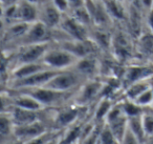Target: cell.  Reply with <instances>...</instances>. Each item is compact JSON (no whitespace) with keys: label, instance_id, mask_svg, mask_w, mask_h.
Returning <instances> with one entry per match:
<instances>
[{"label":"cell","instance_id":"obj_1","mask_svg":"<svg viewBox=\"0 0 153 144\" xmlns=\"http://www.w3.org/2000/svg\"><path fill=\"white\" fill-rule=\"evenodd\" d=\"M15 91H21L27 93L28 95L33 96L36 100H38L44 108H59L64 105L71 103L76 92H59L56 89H51L48 87H35V88H26V89H15Z\"/></svg>","mask_w":153,"mask_h":144},{"label":"cell","instance_id":"obj_2","mask_svg":"<svg viewBox=\"0 0 153 144\" xmlns=\"http://www.w3.org/2000/svg\"><path fill=\"white\" fill-rule=\"evenodd\" d=\"M105 88L106 82L101 79V77L87 80L76 92L71 103L82 107L91 108L104 95Z\"/></svg>","mask_w":153,"mask_h":144},{"label":"cell","instance_id":"obj_3","mask_svg":"<svg viewBox=\"0 0 153 144\" xmlns=\"http://www.w3.org/2000/svg\"><path fill=\"white\" fill-rule=\"evenodd\" d=\"M80 58L68 50L51 43V46L46 51L42 58V62L47 66L55 70H65L74 68Z\"/></svg>","mask_w":153,"mask_h":144},{"label":"cell","instance_id":"obj_4","mask_svg":"<svg viewBox=\"0 0 153 144\" xmlns=\"http://www.w3.org/2000/svg\"><path fill=\"white\" fill-rule=\"evenodd\" d=\"M86 81L87 79L84 78L82 75L72 68H69L58 72L45 85V87L59 92L70 93V92H76Z\"/></svg>","mask_w":153,"mask_h":144},{"label":"cell","instance_id":"obj_5","mask_svg":"<svg viewBox=\"0 0 153 144\" xmlns=\"http://www.w3.org/2000/svg\"><path fill=\"white\" fill-rule=\"evenodd\" d=\"M59 28L63 31L71 40H85L89 38L90 28L82 24L69 14H64Z\"/></svg>","mask_w":153,"mask_h":144},{"label":"cell","instance_id":"obj_6","mask_svg":"<svg viewBox=\"0 0 153 144\" xmlns=\"http://www.w3.org/2000/svg\"><path fill=\"white\" fill-rule=\"evenodd\" d=\"M38 21H40L41 23L51 30L59 28L64 14H62L53 4L51 0H42L38 4Z\"/></svg>","mask_w":153,"mask_h":144},{"label":"cell","instance_id":"obj_7","mask_svg":"<svg viewBox=\"0 0 153 144\" xmlns=\"http://www.w3.org/2000/svg\"><path fill=\"white\" fill-rule=\"evenodd\" d=\"M51 129L57 128L53 127L45 120H39L34 123H30V124L15 127V136L21 141L26 142L28 140L34 139V138L46 133V131L51 130Z\"/></svg>","mask_w":153,"mask_h":144},{"label":"cell","instance_id":"obj_8","mask_svg":"<svg viewBox=\"0 0 153 144\" xmlns=\"http://www.w3.org/2000/svg\"><path fill=\"white\" fill-rule=\"evenodd\" d=\"M136 59L146 63H153V34L145 30L135 40Z\"/></svg>","mask_w":153,"mask_h":144},{"label":"cell","instance_id":"obj_9","mask_svg":"<svg viewBox=\"0 0 153 144\" xmlns=\"http://www.w3.org/2000/svg\"><path fill=\"white\" fill-rule=\"evenodd\" d=\"M38 4H34V3L27 2L24 0H20L17 3L16 22L34 23V22L38 21Z\"/></svg>","mask_w":153,"mask_h":144},{"label":"cell","instance_id":"obj_10","mask_svg":"<svg viewBox=\"0 0 153 144\" xmlns=\"http://www.w3.org/2000/svg\"><path fill=\"white\" fill-rule=\"evenodd\" d=\"M15 124L10 115L5 112H1L0 116V142H7L15 138Z\"/></svg>","mask_w":153,"mask_h":144},{"label":"cell","instance_id":"obj_11","mask_svg":"<svg viewBox=\"0 0 153 144\" xmlns=\"http://www.w3.org/2000/svg\"><path fill=\"white\" fill-rule=\"evenodd\" d=\"M127 127L143 144H146L147 137L142 122V114L137 116L127 117Z\"/></svg>","mask_w":153,"mask_h":144},{"label":"cell","instance_id":"obj_12","mask_svg":"<svg viewBox=\"0 0 153 144\" xmlns=\"http://www.w3.org/2000/svg\"><path fill=\"white\" fill-rule=\"evenodd\" d=\"M153 86V85H152ZM152 86L150 88L146 89L144 93H142L135 100H133V102L135 104H137L138 106H140L142 108H148L152 107L153 105V88Z\"/></svg>","mask_w":153,"mask_h":144},{"label":"cell","instance_id":"obj_13","mask_svg":"<svg viewBox=\"0 0 153 144\" xmlns=\"http://www.w3.org/2000/svg\"><path fill=\"white\" fill-rule=\"evenodd\" d=\"M115 143H119V141L114 137V135L110 130V128L104 123L102 126V129L100 131V135H99L97 144H115Z\"/></svg>","mask_w":153,"mask_h":144},{"label":"cell","instance_id":"obj_14","mask_svg":"<svg viewBox=\"0 0 153 144\" xmlns=\"http://www.w3.org/2000/svg\"><path fill=\"white\" fill-rule=\"evenodd\" d=\"M62 129H51V130L46 131V133L42 134V135L38 136V137L34 138V139H30L28 141L24 142V144H47Z\"/></svg>","mask_w":153,"mask_h":144},{"label":"cell","instance_id":"obj_15","mask_svg":"<svg viewBox=\"0 0 153 144\" xmlns=\"http://www.w3.org/2000/svg\"><path fill=\"white\" fill-rule=\"evenodd\" d=\"M51 1L62 14H67L69 12L70 8L68 0H51Z\"/></svg>","mask_w":153,"mask_h":144},{"label":"cell","instance_id":"obj_16","mask_svg":"<svg viewBox=\"0 0 153 144\" xmlns=\"http://www.w3.org/2000/svg\"><path fill=\"white\" fill-rule=\"evenodd\" d=\"M120 143L121 144H143L142 142L128 129V127H127V131H126L125 136H124V138L122 139V141L120 142Z\"/></svg>","mask_w":153,"mask_h":144},{"label":"cell","instance_id":"obj_17","mask_svg":"<svg viewBox=\"0 0 153 144\" xmlns=\"http://www.w3.org/2000/svg\"><path fill=\"white\" fill-rule=\"evenodd\" d=\"M145 28L153 34V9L145 15Z\"/></svg>","mask_w":153,"mask_h":144},{"label":"cell","instance_id":"obj_18","mask_svg":"<svg viewBox=\"0 0 153 144\" xmlns=\"http://www.w3.org/2000/svg\"><path fill=\"white\" fill-rule=\"evenodd\" d=\"M140 9L146 15L153 9V0H140Z\"/></svg>","mask_w":153,"mask_h":144},{"label":"cell","instance_id":"obj_19","mask_svg":"<svg viewBox=\"0 0 153 144\" xmlns=\"http://www.w3.org/2000/svg\"><path fill=\"white\" fill-rule=\"evenodd\" d=\"M68 3H69L70 10H74V9H78V8L83 7V5L85 4V0H68Z\"/></svg>","mask_w":153,"mask_h":144},{"label":"cell","instance_id":"obj_20","mask_svg":"<svg viewBox=\"0 0 153 144\" xmlns=\"http://www.w3.org/2000/svg\"><path fill=\"white\" fill-rule=\"evenodd\" d=\"M20 0H0V4H1V8H5V7H9V5L16 4Z\"/></svg>","mask_w":153,"mask_h":144},{"label":"cell","instance_id":"obj_21","mask_svg":"<svg viewBox=\"0 0 153 144\" xmlns=\"http://www.w3.org/2000/svg\"><path fill=\"white\" fill-rule=\"evenodd\" d=\"M1 144H24V142L19 140L17 137H15V138H13V139L9 140V141L3 142V143H1Z\"/></svg>","mask_w":153,"mask_h":144},{"label":"cell","instance_id":"obj_22","mask_svg":"<svg viewBox=\"0 0 153 144\" xmlns=\"http://www.w3.org/2000/svg\"><path fill=\"white\" fill-rule=\"evenodd\" d=\"M126 3H129V4H134L140 7V0H124Z\"/></svg>","mask_w":153,"mask_h":144},{"label":"cell","instance_id":"obj_23","mask_svg":"<svg viewBox=\"0 0 153 144\" xmlns=\"http://www.w3.org/2000/svg\"><path fill=\"white\" fill-rule=\"evenodd\" d=\"M24 1H27V2L34 3V4H39V3H40L42 0H24Z\"/></svg>","mask_w":153,"mask_h":144},{"label":"cell","instance_id":"obj_24","mask_svg":"<svg viewBox=\"0 0 153 144\" xmlns=\"http://www.w3.org/2000/svg\"><path fill=\"white\" fill-rule=\"evenodd\" d=\"M146 144H153V138H151V139H149L148 141L146 142Z\"/></svg>","mask_w":153,"mask_h":144},{"label":"cell","instance_id":"obj_25","mask_svg":"<svg viewBox=\"0 0 153 144\" xmlns=\"http://www.w3.org/2000/svg\"><path fill=\"white\" fill-rule=\"evenodd\" d=\"M115 144H121V143H120V142H119V143H115Z\"/></svg>","mask_w":153,"mask_h":144},{"label":"cell","instance_id":"obj_26","mask_svg":"<svg viewBox=\"0 0 153 144\" xmlns=\"http://www.w3.org/2000/svg\"><path fill=\"white\" fill-rule=\"evenodd\" d=\"M152 88H153V86H152ZM152 107H153V105H152Z\"/></svg>","mask_w":153,"mask_h":144}]
</instances>
